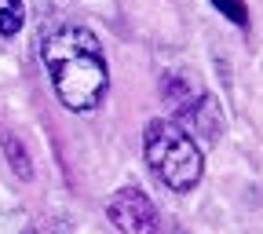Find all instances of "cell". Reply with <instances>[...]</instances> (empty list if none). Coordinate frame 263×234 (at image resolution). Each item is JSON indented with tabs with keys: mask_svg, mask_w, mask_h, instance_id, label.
<instances>
[{
	"mask_svg": "<svg viewBox=\"0 0 263 234\" xmlns=\"http://www.w3.org/2000/svg\"><path fill=\"white\" fill-rule=\"evenodd\" d=\"M216 8H219L223 15H230L234 22H245V8L238 4V0H216Z\"/></svg>",
	"mask_w": 263,
	"mask_h": 234,
	"instance_id": "7",
	"label": "cell"
},
{
	"mask_svg": "<svg viewBox=\"0 0 263 234\" xmlns=\"http://www.w3.org/2000/svg\"><path fill=\"white\" fill-rule=\"evenodd\" d=\"M26 22V4L22 0H0V37H15Z\"/></svg>",
	"mask_w": 263,
	"mask_h": 234,
	"instance_id": "5",
	"label": "cell"
},
{
	"mask_svg": "<svg viewBox=\"0 0 263 234\" xmlns=\"http://www.w3.org/2000/svg\"><path fill=\"white\" fill-rule=\"evenodd\" d=\"M4 157L11 161V169H15L18 179H29L33 176V165H29V157H26V150H22V143L15 136H4Z\"/></svg>",
	"mask_w": 263,
	"mask_h": 234,
	"instance_id": "6",
	"label": "cell"
},
{
	"mask_svg": "<svg viewBox=\"0 0 263 234\" xmlns=\"http://www.w3.org/2000/svg\"><path fill=\"white\" fill-rule=\"evenodd\" d=\"M143 157L150 165V172L176 194H186L201 183L205 154L186 136V128L179 121L154 117L143 132Z\"/></svg>",
	"mask_w": 263,
	"mask_h": 234,
	"instance_id": "2",
	"label": "cell"
},
{
	"mask_svg": "<svg viewBox=\"0 0 263 234\" xmlns=\"http://www.w3.org/2000/svg\"><path fill=\"white\" fill-rule=\"evenodd\" d=\"M41 59L66 110L73 114L99 110L110 88V70H106L103 44L88 26H73V22L51 26L41 41Z\"/></svg>",
	"mask_w": 263,
	"mask_h": 234,
	"instance_id": "1",
	"label": "cell"
},
{
	"mask_svg": "<svg viewBox=\"0 0 263 234\" xmlns=\"http://www.w3.org/2000/svg\"><path fill=\"white\" fill-rule=\"evenodd\" d=\"M183 117H186V124H190V132L186 136L197 143H212V139H219V132H223V114H219V103L212 95H197L194 103H186L183 106Z\"/></svg>",
	"mask_w": 263,
	"mask_h": 234,
	"instance_id": "4",
	"label": "cell"
},
{
	"mask_svg": "<svg viewBox=\"0 0 263 234\" xmlns=\"http://www.w3.org/2000/svg\"><path fill=\"white\" fill-rule=\"evenodd\" d=\"M106 216L121 234H154L157 230V212L154 202L139 190V187H121L110 194L106 202Z\"/></svg>",
	"mask_w": 263,
	"mask_h": 234,
	"instance_id": "3",
	"label": "cell"
}]
</instances>
